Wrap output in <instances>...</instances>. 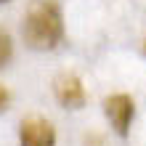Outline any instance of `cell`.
Here are the masks:
<instances>
[{
	"label": "cell",
	"mask_w": 146,
	"mask_h": 146,
	"mask_svg": "<svg viewBox=\"0 0 146 146\" xmlns=\"http://www.w3.org/2000/svg\"><path fill=\"white\" fill-rule=\"evenodd\" d=\"M64 37V19L53 0H35L24 19V42L32 50H53Z\"/></svg>",
	"instance_id": "6da1fadb"
},
{
	"label": "cell",
	"mask_w": 146,
	"mask_h": 146,
	"mask_svg": "<svg viewBox=\"0 0 146 146\" xmlns=\"http://www.w3.org/2000/svg\"><path fill=\"white\" fill-rule=\"evenodd\" d=\"M104 114L111 122L114 133L125 138V135L130 133V122L135 117V101L127 96V93H114V96H109L104 101Z\"/></svg>",
	"instance_id": "7a4b0ae2"
},
{
	"label": "cell",
	"mask_w": 146,
	"mask_h": 146,
	"mask_svg": "<svg viewBox=\"0 0 146 146\" xmlns=\"http://www.w3.org/2000/svg\"><path fill=\"white\" fill-rule=\"evenodd\" d=\"M53 93H56V101L61 104L64 109H82L85 106V88H82V80L72 72H64L56 77L53 82Z\"/></svg>",
	"instance_id": "3957f363"
},
{
	"label": "cell",
	"mask_w": 146,
	"mask_h": 146,
	"mask_svg": "<svg viewBox=\"0 0 146 146\" xmlns=\"http://www.w3.org/2000/svg\"><path fill=\"white\" fill-rule=\"evenodd\" d=\"M21 146H56V130L45 117H29L19 127Z\"/></svg>",
	"instance_id": "277c9868"
},
{
	"label": "cell",
	"mask_w": 146,
	"mask_h": 146,
	"mask_svg": "<svg viewBox=\"0 0 146 146\" xmlns=\"http://www.w3.org/2000/svg\"><path fill=\"white\" fill-rule=\"evenodd\" d=\"M13 56V42H11V35L5 29H0V66H5Z\"/></svg>",
	"instance_id": "5b68a950"
},
{
	"label": "cell",
	"mask_w": 146,
	"mask_h": 146,
	"mask_svg": "<svg viewBox=\"0 0 146 146\" xmlns=\"http://www.w3.org/2000/svg\"><path fill=\"white\" fill-rule=\"evenodd\" d=\"M8 101H11V93H8V88L0 82V111H5V109H8Z\"/></svg>",
	"instance_id": "8992f818"
},
{
	"label": "cell",
	"mask_w": 146,
	"mask_h": 146,
	"mask_svg": "<svg viewBox=\"0 0 146 146\" xmlns=\"http://www.w3.org/2000/svg\"><path fill=\"white\" fill-rule=\"evenodd\" d=\"M143 53H146V40H143Z\"/></svg>",
	"instance_id": "52a82bcc"
},
{
	"label": "cell",
	"mask_w": 146,
	"mask_h": 146,
	"mask_svg": "<svg viewBox=\"0 0 146 146\" xmlns=\"http://www.w3.org/2000/svg\"><path fill=\"white\" fill-rule=\"evenodd\" d=\"M0 3H5V0H0Z\"/></svg>",
	"instance_id": "ba28073f"
}]
</instances>
